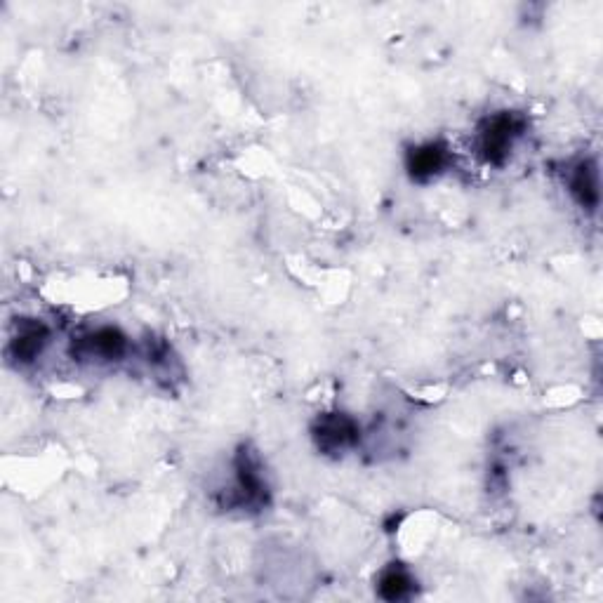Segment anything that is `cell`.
Here are the masks:
<instances>
[{"instance_id": "obj_1", "label": "cell", "mask_w": 603, "mask_h": 603, "mask_svg": "<svg viewBox=\"0 0 603 603\" xmlns=\"http://www.w3.org/2000/svg\"><path fill=\"white\" fill-rule=\"evenodd\" d=\"M523 118L512 111H500L483 121L479 130V154L490 165H505L514 142L523 135Z\"/></svg>"}, {"instance_id": "obj_2", "label": "cell", "mask_w": 603, "mask_h": 603, "mask_svg": "<svg viewBox=\"0 0 603 603\" xmlns=\"http://www.w3.org/2000/svg\"><path fill=\"white\" fill-rule=\"evenodd\" d=\"M314 441L323 453L342 455L359 443V424L344 413L323 415L314 424Z\"/></svg>"}, {"instance_id": "obj_3", "label": "cell", "mask_w": 603, "mask_h": 603, "mask_svg": "<svg viewBox=\"0 0 603 603\" xmlns=\"http://www.w3.org/2000/svg\"><path fill=\"white\" fill-rule=\"evenodd\" d=\"M128 351V337L118 328H99L74 344V356L92 361H118Z\"/></svg>"}, {"instance_id": "obj_4", "label": "cell", "mask_w": 603, "mask_h": 603, "mask_svg": "<svg viewBox=\"0 0 603 603\" xmlns=\"http://www.w3.org/2000/svg\"><path fill=\"white\" fill-rule=\"evenodd\" d=\"M446 165H448V149L439 142H429V144H422V147H415L406 158L408 175L413 177L415 182L434 180V177L441 175Z\"/></svg>"}, {"instance_id": "obj_5", "label": "cell", "mask_w": 603, "mask_h": 603, "mask_svg": "<svg viewBox=\"0 0 603 603\" xmlns=\"http://www.w3.org/2000/svg\"><path fill=\"white\" fill-rule=\"evenodd\" d=\"M236 486L243 505H262L267 500V486H264L260 469L245 450L236 457Z\"/></svg>"}, {"instance_id": "obj_6", "label": "cell", "mask_w": 603, "mask_h": 603, "mask_svg": "<svg viewBox=\"0 0 603 603\" xmlns=\"http://www.w3.org/2000/svg\"><path fill=\"white\" fill-rule=\"evenodd\" d=\"M571 194L585 210H596L601 201L599 170L592 158H585L571 172Z\"/></svg>"}, {"instance_id": "obj_7", "label": "cell", "mask_w": 603, "mask_h": 603, "mask_svg": "<svg viewBox=\"0 0 603 603\" xmlns=\"http://www.w3.org/2000/svg\"><path fill=\"white\" fill-rule=\"evenodd\" d=\"M48 328L38 321H22L19 323V333L15 340H12V354H15L17 361L29 363L41 356V351L48 344Z\"/></svg>"}, {"instance_id": "obj_8", "label": "cell", "mask_w": 603, "mask_h": 603, "mask_svg": "<svg viewBox=\"0 0 603 603\" xmlns=\"http://www.w3.org/2000/svg\"><path fill=\"white\" fill-rule=\"evenodd\" d=\"M415 580L410 578V573L406 568L401 566V563H394V566H389L387 571L380 575V582H377V592L384 601H401L406 599V596L413 592Z\"/></svg>"}]
</instances>
